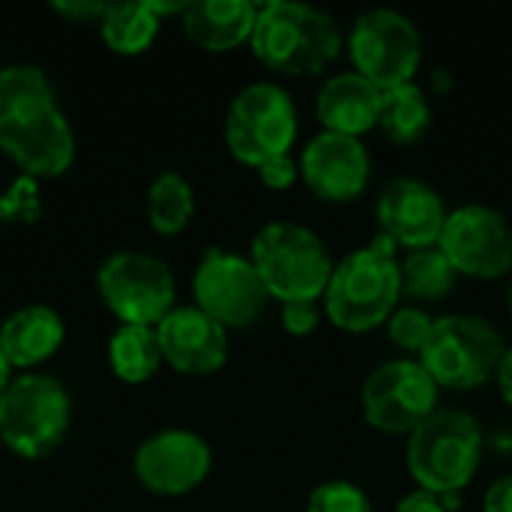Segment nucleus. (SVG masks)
<instances>
[{
    "label": "nucleus",
    "instance_id": "f257e3e1",
    "mask_svg": "<svg viewBox=\"0 0 512 512\" xmlns=\"http://www.w3.org/2000/svg\"><path fill=\"white\" fill-rule=\"evenodd\" d=\"M0 150L33 180H54L75 162V132L33 63L0 69Z\"/></svg>",
    "mask_w": 512,
    "mask_h": 512
},
{
    "label": "nucleus",
    "instance_id": "f03ea898",
    "mask_svg": "<svg viewBox=\"0 0 512 512\" xmlns=\"http://www.w3.org/2000/svg\"><path fill=\"white\" fill-rule=\"evenodd\" d=\"M402 282L396 243L378 234L372 243L348 252L333 264L321 309L333 327L345 333H369L390 321L399 309Z\"/></svg>",
    "mask_w": 512,
    "mask_h": 512
},
{
    "label": "nucleus",
    "instance_id": "7ed1b4c3",
    "mask_svg": "<svg viewBox=\"0 0 512 512\" xmlns=\"http://www.w3.org/2000/svg\"><path fill=\"white\" fill-rule=\"evenodd\" d=\"M252 54L279 75H318L333 66L345 48L342 30L318 6L294 0L258 3Z\"/></svg>",
    "mask_w": 512,
    "mask_h": 512
},
{
    "label": "nucleus",
    "instance_id": "20e7f679",
    "mask_svg": "<svg viewBox=\"0 0 512 512\" xmlns=\"http://www.w3.org/2000/svg\"><path fill=\"white\" fill-rule=\"evenodd\" d=\"M486 435L468 411L438 408L408 435L405 465L417 489L462 495L483 465Z\"/></svg>",
    "mask_w": 512,
    "mask_h": 512
},
{
    "label": "nucleus",
    "instance_id": "39448f33",
    "mask_svg": "<svg viewBox=\"0 0 512 512\" xmlns=\"http://www.w3.org/2000/svg\"><path fill=\"white\" fill-rule=\"evenodd\" d=\"M249 261L267 294L282 306L303 300L321 303L336 264L324 240L297 222H267L252 240Z\"/></svg>",
    "mask_w": 512,
    "mask_h": 512
},
{
    "label": "nucleus",
    "instance_id": "423d86ee",
    "mask_svg": "<svg viewBox=\"0 0 512 512\" xmlns=\"http://www.w3.org/2000/svg\"><path fill=\"white\" fill-rule=\"evenodd\" d=\"M72 423L66 387L42 372H21L0 393V441L21 459L51 456Z\"/></svg>",
    "mask_w": 512,
    "mask_h": 512
},
{
    "label": "nucleus",
    "instance_id": "0eeeda50",
    "mask_svg": "<svg viewBox=\"0 0 512 512\" xmlns=\"http://www.w3.org/2000/svg\"><path fill=\"white\" fill-rule=\"evenodd\" d=\"M504 351V336L486 318L444 315L435 318L420 363L438 390H477L486 381H495Z\"/></svg>",
    "mask_w": 512,
    "mask_h": 512
},
{
    "label": "nucleus",
    "instance_id": "6e6552de",
    "mask_svg": "<svg viewBox=\"0 0 512 512\" xmlns=\"http://www.w3.org/2000/svg\"><path fill=\"white\" fill-rule=\"evenodd\" d=\"M291 93L273 81L246 84L225 114V144L249 168H261L294 150L300 123Z\"/></svg>",
    "mask_w": 512,
    "mask_h": 512
},
{
    "label": "nucleus",
    "instance_id": "1a4fd4ad",
    "mask_svg": "<svg viewBox=\"0 0 512 512\" xmlns=\"http://www.w3.org/2000/svg\"><path fill=\"white\" fill-rule=\"evenodd\" d=\"M351 66L378 90L411 84L423 63V36L417 24L396 9H366L354 18L345 39Z\"/></svg>",
    "mask_w": 512,
    "mask_h": 512
},
{
    "label": "nucleus",
    "instance_id": "9d476101",
    "mask_svg": "<svg viewBox=\"0 0 512 512\" xmlns=\"http://www.w3.org/2000/svg\"><path fill=\"white\" fill-rule=\"evenodd\" d=\"M96 288L108 312L132 327H159V321L177 306L174 273L150 252H114L99 267Z\"/></svg>",
    "mask_w": 512,
    "mask_h": 512
},
{
    "label": "nucleus",
    "instance_id": "9b49d317",
    "mask_svg": "<svg viewBox=\"0 0 512 512\" xmlns=\"http://www.w3.org/2000/svg\"><path fill=\"white\" fill-rule=\"evenodd\" d=\"M438 384L420 360L381 363L360 390L363 420L381 435H411L438 411Z\"/></svg>",
    "mask_w": 512,
    "mask_h": 512
},
{
    "label": "nucleus",
    "instance_id": "f8f14e48",
    "mask_svg": "<svg viewBox=\"0 0 512 512\" xmlns=\"http://www.w3.org/2000/svg\"><path fill=\"white\" fill-rule=\"evenodd\" d=\"M192 297L204 315L225 330L252 327L270 300L255 264L246 255L210 246L192 276Z\"/></svg>",
    "mask_w": 512,
    "mask_h": 512
},
{
    "label": "nucleus",
    "instance_id": "ddd939ff",
    "mask_svg": "<svg viewBox=\"0 0 512 512\" xmlns=\"http://www.w3.org/2000/svg\"><path fill=\"white\" fill-rule=\"evenodd\" d=\"M438 249L459 276L501 279L512 270L510 219L489 204H465L450 210Z\"/></svg>",
    "mask_w": 512,
    "mask_h": 512
},
{
    "label": "nucleus",
    "instance_id": "4468645a",
    "mask_svg": "<svg viewBox=\"0 0 512 512\" xmlns=\"http://www.w3.org/2000/svg\"><path fill=\"white\" fill-rule=\"evenodd\" d=\"M132 471L150 495L180 498L204 486L213 471V450L198 432L162 429L138 444Z\"/></svg>",
    "mask_w": 512,
    "mask_h": 512
},
{
    "label": "nucleus",
    "instance_id": "2eb2a0df",
    "mask_svg": "<svg viewBox=\"0 0 512 512\" xmlns=\"http://www.w3.org/2000/svg\"><path fill=\"white\" fill-rule=\"evenodd\" d=\"M300 180L327 204L357 201L372 180V159L360 138L318 132L300 153Z\"/></svg>",
    "mask_w": 512,
    "mask_h": 512
},
{
    "label": "nucleus",
    "instance_id": "dca6fc26",
    "mask_svg": "<svg viewBox=\"0 0 512 512\" xmlns=\"http://www.w3.org/2000/svg\"><path fill=\"white\" fill-rule=\"evenodd\" d=\"M375 213L381 234L393 240L396 249L402 246L408 252L438 246L450 216L441 195L417 177H396L393 183H387Z\"/></svg>",
    "mask_w": 512,
    "mask_h": 512
},
{
    "label": "nucleus",
    "instance_id": "f3484780",
    "mask_svg": "<svg viewBox=\"0 0 512 512\" xmlns=\"http://www.w3.org/2000/svg\"><path fill=\"white\" fill-rule=\"evenodd\" d=\"M162 360L183 375H213L228 360V330L198 306H174L156 327Z\"/></svg>",
    "mask_w": 512,
    "mask_h": 512
},
{
    "label": "nucleus",
    "instance_id": "a211bd4d",
    "mask_svg": "<svg viewBox=\"0 0 512 512\" xmlns=\"http://www.w3.org/2000/svg\"><path fill=\"white\" fill-rule=\"evenodd\" d=\"M381 96L384 90H378L354 69L336 72L321 84L315 96V117L324 126V132L363 138L366 132L378 129Z\"/></svg>",
    "mask_w": 512,
    "mask_h": 512
},
{
    "label": "nucleus",
    "instance_id": "6ab92c4d",
    "mask_svg": "<svg viewBox=\"0 0 512 512\" xmlns=\"http://www.w3.org/2000/svg\"><path fill=\"white\" fill-rule=\"evenodd\" d=\"M66 339V324L63 318L45 306V303H30L6 315L0 324V351L6 363L21 372H33L42 366L48 357L60 351Z\"/></svg>",
    "mask_w": 512,
    "mask_h": 512
},
{
    "label": "nucleus",
    "instance_id": "aec40b11",
    "mask_svg": "<svg viewBox=\"0 0 512 512\" xmlns=\"http://www.w3.org/2000/svg\"><path fill=\"white\" fill-rule=\"evenodd\" d=\"M258 3L249 0H192L180 15L186 36L210 54L234 51L252 42Z\"/></svg>",
    "mask_w": 512,
    "mask_h": 512
},
{
    "label": "nucleus",
    "instance_id": "412c9836",
    "mask_svg": "<svg viewBox=\"0 0 512 512\" xmlns=\"http://www.w3.org/2000/svg\"><path fill=\"white\" fill-rule=\"evenodd\" d=\"M159 12L153 0H132V3H111L105 18L99 21L102 42L123 57L144 54L156 33H159Z\"/></svg>",
    "mask_w": 512,
    "mask_h": 512
},
{
    "label": "nucleus",
    "instance_id": "4be33fe9",
    "mask_svg": "<svg viewBox=\"0 0 512 512\" xmlns=\"http://www.w3.org/2000/svg\"><path fill=\"white\" fill-rule=\"evenodd\" d=\"M429 126H432V105L417 81L384 90L378 129L387 141L399 147H411L429 132Z\"/></svg>",
    "mask_w": 512,
    "mask_h": 512
},
{
    "label": "nucleus",
    "instance_id": "5701e85b",
    "mask_svg": "<svg viewBox=\"0 0 512 512\" xmlns=\"http://www.w3.org/2000/svg\"><path fill=\"white\" fill-rule=\"evenodd\" d=\"M162 348L156 339V327H132L120 324L108 339V366L123 384H144L162 366Z\"/></svg>",
    "mask_w": 512,
    "mask_h": 512
},
{
    "label": "nucleus",
    "instance_id": "b1692460",
    "mask_svg": "<svg viewBox=\"0 0 512 512\" xmlns=\"http://www.w3.org/2000/svg\"><path fill=\"white\" fill-rule=\"evenodd\" d=\"M456 279H459V273L453 270V264L444 258V252L438 246L408 252L399 261L402 297H408V300L438 303L456 288Z\"/></svg>",
    "mask_w": 512,
    "mask_h": 512
},
{
    "label": "nucleus",
    "instance_id": "393cba45",
    "mask_svg": "<svg viewBox=\"0 0 512 512\" xmlns=\"http://www.w3.org/2000/svg\"><path fill=\"white\" fill-rule=\"evenodd\" d=\"M195 216V189L180 171H162L147 192V219L159 234H180Z\"/></svg>",
    "mask_w": 512,
    "mask_h": 512
},
{
    "label": "nucleus",
    "instance_id": "a878e982",
    "mask_svg": "<svg viewBox=\"0 0 512 512\" xmlns=\"http://www.w3.org/2000/svg\"><path fill=\"white\" fill-rule=\"evenodd\" d=\"M42 213L39 180L21 174L0 192V234L15 222H36Z\"/></svg>",
    "mask_w": 512,
    "mask_h": 512
},
{
    "label": "nucleus",
    "instance_id": "bb28decb",
    "mask_svg": "<svg viewBox=\"0 0 512 512\" xmlns=\"http://www.w3.org/2000/svg\"><path fill=\"white\" fill-rule=\"evenodd\" d=\"M306 512H375L372 498L351 480H327L312 489Z\"/></svg>",
    "mask_w": 512,
    "mask_h": 512
},
{
    "label": "nucleus",
    "instance_id": "cd10ccee",
    "mask_svg": "<svg viewBox=\"0 0 512 512\" xmlns=\"http://www.w3.org/2000/svg\"><path fill=\"white\" fill-rule=\"evenodd\" d=\"M387 327V336L396 348L408 351V354H417L426 348L429 336H432V327H435V318H429L423 309L417 306H399L390 321L384 324Z\"/></svg>",
    "mask_w": 512,
    "mask_h": 512
},
{
    "label": "nucleus",
    "instance_id": "c85d7f7f",
    "mask_svg": "<svg viewBox=\"0 0 512 512\" xmlns=\"http://www.w3.org/2000/svg\"><path fill=\"white\" fill-rule=\"evenodd\" d=\"M321 312H324L321 303H309V300H303V303H285L282 306V327H285L288 336L306 339V336H312L318 330Z\"/></svg>",
    "mask_w": 512,
    "mask_h": 512
},
{
    "label": "nucleus",
    "instance_id": "c756f323",
    "mask_svg": "<svg viewBox=\"0 0 512 512\" xmlns=\"http://www.w3.org/2000/svg\"><path fill=\"white\" fill-rule=\"evenodd\" d=\"M261 183L273 192H288L297 180H300V162L288 153V156H276L270 162H264L261 168H255Z\"/></svg>",
    "mask_w": 512,
    "mask_h": 512
},
{
    "label": "nucleus",
    "instance_id": "7c9ffc66",
    "mask_svg": "<svg viewBox=\"0 0 512 512\" xmlns=\"http://www.w3.org/2000/svg\"><path fill=\"white\" fill-rule=\"evenodd\" d=\"M111 3H99V0H69V3H54V9L60 15H66L69 21H102Z\"/></svg>",
    "mask_w": 512,
    "mask_h": 512
},
{
    "label": "nucleus",
    "instance_id": "2f4dec72",
    "mask_svg": "<svg viewBox=\"0 0 512 512\" xmlns=\"http://www.w3.org/2000/svg\"><path fill=\"white\" fill-rule=\"evenodd\" d=\"M483 512H512V474L498 477L486 495H483Z\"/></svg>",
    "mask_w": 512,
    "mask_h": 512
},
{
    "label": "nucleus",
    "instance_id": "473e14b6",
    "mask_svg": "<svg viewBox=\"0 0 512 512\" xmlns=\"http://www.w3.org/2000/svg\"><path fill=\"white\" fill-rule=\"evenodd\" d=\"M393 512H447L444 501L432 492H423V489H414L411 495H405L396 510Z\"/></svg>",
    "mask_w": 512,
    "mask_h": 512
},
{
    "label": "nucleus",
    "instance_id": "72a5a7b5",
    "mask_svg": "<svg viewBox=\"0 0 512 512\" xmlns=\"http://www.w3.org/2000/svg\"><path fill=\"white\" fill-rule=\"evenodd\" d=\"M495 384H498V393L501 399L512 408V348L504 351L501 363H498V372H495Z\"/></svg>",
    "mask_w": 512,
    "mask_h": 512
},
{
    "label": "nucleus",
    "instance_id": "f704fd0d",
    "mask_svg": "<svg viewBox=\"0 0 512 512\" xmlns=\"http://www.w3.org/2000/svg\"><path fill=\"white\" fill-rule=\"evenodd\" d=\"M489 447H495L504 456H512V426H504V429L492 432L489 435Z\"/></svg>",
    "mask_w": 512,
    "mask_h": 512
},
{
    "label": "nucleus",
    "instance_id": "c9c22d12",
    "mask_svg": "<svg viewBox=\"0 0 512 512\" xmlns=\"http://www.w3.org/2000/svg\"><path fill=\"white\" fill-rule=\"evenodd\" d=\"M9 381H12V366L6 363V357H3V351H0V393L9 387Z\"/></svg>",
    "mask_w": 512,
    "mask_h": 512
},
{
    "label": "nucleus",
    "instance_id": "e433bc0d",
    "mask_svg": "<svg viewBox=\"0 0 512 512\" xmlns=\"http://www.w3.org/2000/svg\"><path fill=\"white\" fill-rule=\"evenodd\" d=\"M510 309H512V288H510Z\"/></svg>",
    "mask_w": 512,
    "mask_h": 512
}]
</instances>
